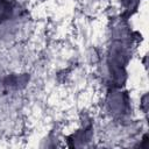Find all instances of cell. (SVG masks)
Instances as JSON below:
<instances>
[{
	"label": "cell",
	"instance_id": "6da1fadb",
	"mask_svg": "<svg viewBox=\"0 0 149 149\" xmlns=\"http://www.w3.org/2000/svg\"><path fill=\"white\" fill-rule=\"evenodd\" d=\"M9 13H10L9 5L5 1H0V21L6 20V17L9 15Z\"/></svg>",
	"mask_w": 149,
	"mask_h": 149
}]
</instances>
